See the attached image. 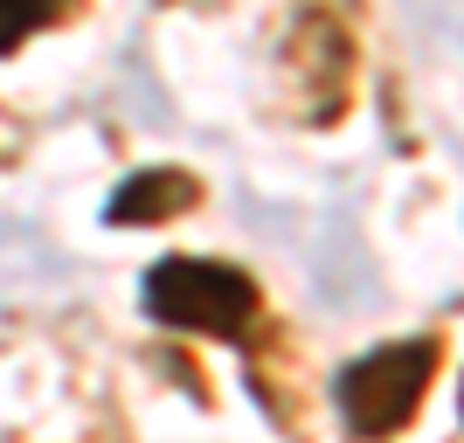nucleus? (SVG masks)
I'll return each instance as SVG.
<instances>
[{
    "label": "nucleus",
    "instance_id": "7ed1b4c3",
    "mask_svg": "<svg viewBox=\"0 0 464 443\" xmlns=\"http://www.w3.org/2000/svg\"><path fill=\"white\" fill-rule=\"evenodd\" d=\"M201 201V188H194V174H180V167H146V174L118 180V194L104 201V222H118V229H153V222H174L180 208H194Z\"/></svg>",
    "mask_w": 464,
    "mask_h": 443
},
{
    "label": "nucleus",
    "instance_id": "f257e3e1",
    "mask_svg": "<svg viewBox=\"0 0 464 443\" xmlns=\"http://www.w3.org/2000/svg\"><path fill=\"white\" fill-rule=\"evenodd\" d=\"M139 305L146 319L174 332H215V340H236V332L256 319V277L236 264H215V256H160L139 284Z\"/></svg>",
    "mask_w": 464,
    "mask_h": 443
},
{
    "label": "nucleus",
    "instance_id": "f03ea898",
    "mask_svg": "<svg viewBox=\"0 0 464 443\" xmlns=\"http://www.w3.org/2000/svg\"><path fill=\"white\" fill-rule=\"evenodd\" d=\"M430 374H437V340L416 332V340H388V347L361 353V361L340 367V416H347L353 437H395V429L416 416Z\"/></svg>",
    "mask_w": 464,
    "mask_h": 443
},
{
    "label": "nucleus",
    "instance_id": "20e7f679",
    "mask_svg": "<svg viewBox=\"0 0 464 443\" xmlns=\"http://www.w3.org/2000/svg\"><path fill=\"white\" fill-rule=\"evenodd\" d=\"M49 21H63V7L49 0H0V56H14L28 35H42Z\"/></svg>",
    "mask_w": 464,
    "mask_h": 443
}]
</instances>
